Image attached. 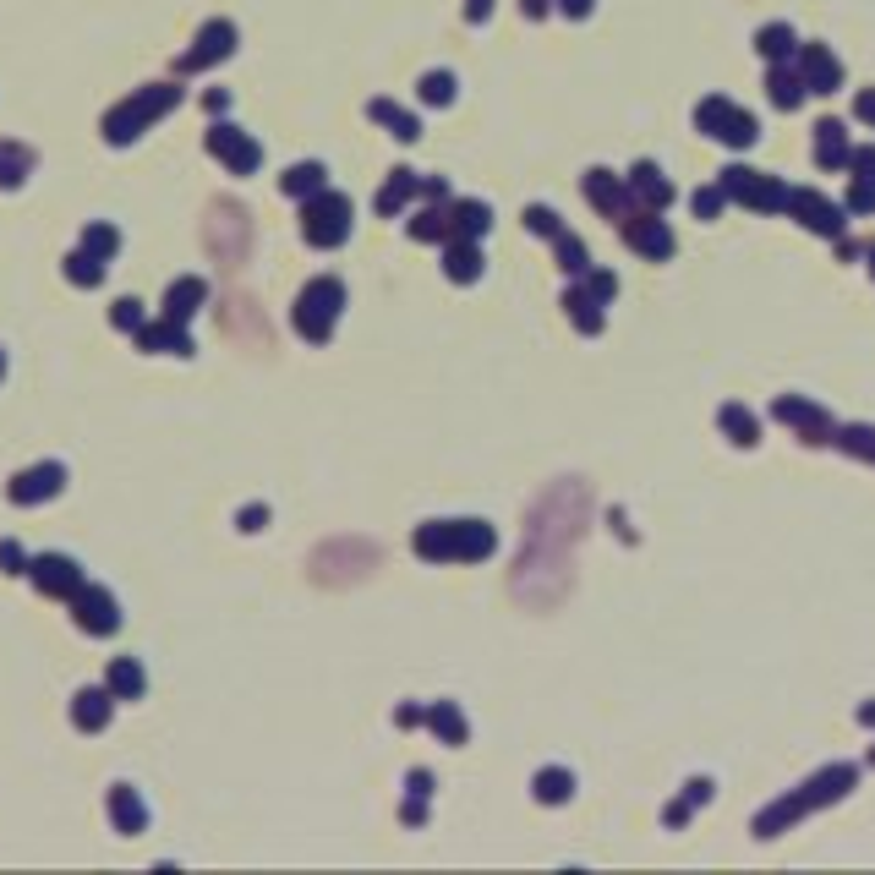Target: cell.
Segmentation results:
<instances>
[{
	"instance_id": "1",
	"label": "cell",
	"mask_w": 875,
	"mask_h": 875,
	"mask_svg": "<svg viewBox=\"0 0 875 875\" xmlns=\"http://www.w3.org/2000/svg\"><path fill=\"white\" fill-rule=\"evenodd\" d=\"M175 104H181V88L175 83H154V88H143V93H132L126 104H115L110 115H104V143H132L143 126H154L159 115H170Z\"/></svg>"
},
{
	"instance_id": "2",
	"label": "cell",
	"mask_w": 875,
	"mask_h": 875,
	"mask_svg": "<svg viewBox=\"0 0 875 875\" xmlns=\"http://www.w3.org/2000/svg\"><path fill=\"white\" fill-rule=\"evenodd\" d=\"M493 525L482 520H454V525H422L416 531V553L422 558H460V564H471V558H487L493 553Z\"/></svg>"
},
{
	"instance_id": "3",
	"label": "cell",
	"mask_w": 875,
	"mask_h": 875,
	"mask_svg": "<svg viewBox=\"0 0 875 875\" xmlns=\"http://www.w3.org/2000/svg\"><path fill=\"white\" fill-rule=\"evenodd\" d=\"M340 307H345V285L334 274H323V279H312L307 290H301V301H296V334L307 345H323L334 334V323H340Z\"/></svg>"
},
{
	"instance_id": "4",
	"label": "cell",
	"mask_w": 875,
	"mask_h": 875,
	"mask_svg": "<svg viewBox=\"0 0 875 875\" xmlns=\"http://www.w3.org/2000/svg\"><path fill=\"white\" fill-rule=\"evenodd\" d=\"M848 788H854V766H832V772H821L815 783H804V793H793V799H783L777 810H766V815H761V837H772L783 821H793V815H810L815 804L843 799Z\"/></svg>"
},
{
	"instance_id": "5",
	"label": "cell",
	"mask_w": 875,
	"mask_h": 875,
	"mask_svg": "<svg viewBox=\"0 0 875 875\" xmlns=\"http://www.w3.org/2000/svg\"><path fill=\"white\" fill-rule=\"evenodd\" d=\"M695 126L706 137H717V143H728V148H750L755 137H761V121H755L750 110H739L733 99H700Z\"/></svg>"
},
{
	"instance_id": "6",
	"label": "cell",
	"mask_w": 875,
	"mask_h": 875,
	"mask_svg": "<svg viewBox=\"0 0 875 875\" xmlns=\"http://www.w3.org/2000/svg\"><path fill=\"white\" fill-rule=\"evenodd\" d=\"M301 236L312 247H340L350 236V197L340 192H312L307 208H301Z\"/></svg>"
},
{
	"instance_id": "7",
	"label": "cell",
	"mask_w": 875,
	"mask_h": 875,
	"mask_svg": "<svg viewBox=\"0 0 875 875\" xmlns=\"http://www.w3.org/2000/svg\"><path fill=\"white\" fill-rule=\"evenodd\" d=\"M717 186L733 197V203L761 208V214H777V208H788V186L777 181V175H761V170L728 165V170H722V181H717Z\"/></svg>"
},
{
	"instance_id": "8",
	"label": "cell",
	"mask_w": 875,
	"mask_h": 875,
	"mask_svg": "<svg viewBox=\"0 0 875 875\" xmlns=\"http://www.w3.org/2000/svg\"><path fill=\"white\" fill-rule=\"evenodd\" d=\"M208 154H214L219 165H230V175H252V170L263 165V148L252 143L241 126H225V121L208 126Z\"/></svg>"
},
{
	"instance_id": "9",
	"label": "cell",
	"mask_w": 875,
	"mask_h": 875,
	"mask_svg": "<svg viewBox=\"0 0 875 875\" xmlns=\"http://www.w3.org/2000/svg\"><path fill=\"white\" fill-rule=\"evenodd\" d=\"M66 602H72V618L88 629V635H115V629H121V608H115V597L104 586H88L83 580Z\"/></svg>"
},
{
	"instance_id": "10",
	"label": "cell",
	"mask_w": 875,
	"mask_h": 875,
	"mask_svg": "<svg viewBox=\"0 0 875 875\" xmlns=\"http://www.w3.org/2000/svg\"><path fill=\"white\" fill-rule=\"evenodd\" d=\"M28 575H33V586H39L44 597H72V591L83 586V569H77V558H66V553L28 558Z\"/></svg>"
},
{
	"instance_id": "11",
	"label": "cell",
	"mask_w": 875,
	"mask_h": 875,
	"mask_svg": "<svg viewBox=\"0 0 875 875\" xmlns=\"http://www.w3.org/2000/svg\"><path fill=\"white\" fill-rule=\"evenodd\" d=\"M61 487H66V465L44 460V465H28V471L11 476L6 498H11V504H44V498H55Z\"/></svg>"
},
{
	"instance_id": "12",
	"label": "cell",
	"mask_w": 875,
	"mask_h": 875,
	"mask_svg": "<svg viewBox=\"0 0 875 875\" xmlns=\"http://www.w3.org/2000/svg\"><path fill=\"white\" fill-rule=\"evenodd\" d=\"M793 66H799L804 88L810 93H837L843 88V66H837V55L826 50V44H799L793 50Z\"/></svg>"
},
{
	"instance_id": "13",
	"label": "cell",
	"mask_w": 875,
	"mask_h": 875,
	"mask_svg": "<svg viewBox=\"0 0 875 875\" xmlns=\"http://www.w3.org/2000/svg\"><path fill=\"white\" fill-rule=\"evenodd\" d=\"M788 214H793V219H804V225H810L815 236H843V208L826 203V197H821V192H810V186H799V192L788 186Z\"/></svg>"
},
{
	"instance_id": "14",
	"label": "cell",
	"mask_w": 875,
	"mask_h": 875,
	"mask_svg": "<svg viewBox=\"0 0 875 875\" xmlns=\"http://www.w3.org/2000/svg\"><path fill=\"white\" fill-rule=\"evenodd\" d=\"M618 225H624V241L635 252H646V258H673V230L662 225L651 208H646V214H624Z\"/></svg>"
},
{
	"instance_id": "15",
	"label": "cell",
	"mask_w": 875,
	"mask_h": 875,
	"mask_svg": "<svg viewBox=\"0 0 875 875\" xmlns=\"http://www.w3.org/2000/svg\"><path fill=\"white\" fill-rule=\"evenodd\" d=\"M230 50H236V28H230V22H208V28L197 33V50L181 55V72H203V66L225 61Z\"/></svg>"
},
{
	"instance_id": "16",
	"label": "cell",
	"mask_w": 875,
	"mask_h": 875,
	"mask_svg": "<svg viewBox=\"0 0 875 875\" xmlns=\"http://www.w3.org/2000/svg\"><path fill=\"white\" fill-rule=\"evenodd\" d=\"M629 192H635L640 203L651 208V214H662V208L673 203V181H668V175H662L657 165H651V159H640V165L629 170Z\"/></svg>"
},
{
	"instance_id": "17",
	"label": "cell",
	"mask_w": 875,
	"mask_h": 875,
	"mask_svg": "<svg viewBox=\"0 0 875 875\" xmlns=\"http://www.w3.org/2000/svg\"><path fill=\"white\" fill-rule=\"evenodd\" d=\"M586 197H591V203H597L608 219L635 214V208H629V186H624V181H613L608 170H591V175H586Z\"/></svg>"
},
{
	"instance_id": "18",
	"label": "cell",
	"mask_w": 875,
	"mask_h": 875,
	"mask_svg": "<svg viewBox=\"0 0 875 875\" xmlns=\"http://www.w3.org/2000/svg\"><path fill=\"white\" fill-rule=\"evenodd\" d=\"M137 350H170V356H192V334H186V323H143L137 329Z\"/></svg>"
},
{
	"instance_id": "19",
	"label": "cell",
	"mask_w": 875,
	"mask_h": 875,
	"mask_svg": "<svg viewBox=\"0 0 875 875\" xmlns=\"http://www.w3.org/2000/svg\"><path fill=\"white\" fill-rule=\"evenodd\" d=\"M815 165L821 170H848V132H843V121H815Z\"/></svg>"
},
{
	"instance_id": "20",
	"label": "cell",
	"mask_w": 875,
	"mask_h": 875,
	"mask_svg": "<svg viewBox=\"0 0 875 875\" xmlns=\"http://www.w3.org/2000/svg\"><path fill=\"white\" fill-rule=\"evenodd\" d=\"M443 274L460 279V285H471V279L482 274V247H476V241H465V236H449V241H443Z\"/></svg>"
},
{
	"instance_id": "21",
	"label": "cell",
	"mask_w": 875,
	"mask_h": 875,
	"mask_svg": "<svg viewBox=\"0 0 875 875\" xmlns=\"http://www.w3.org/2000/svg\"><path fill=\"white\" fill-rule=\"evenodd\" d=\"M208 301V285L197 274H186V279H175L170 285V296H165V318L170 323H186V318H197V307Z\"/></svg>"
},
{
	"instance_id": "22",
	"label": "cell",
	"mask_w": 875,
	"mask_h": 875,
	"mask_svg": "<svg viewBox=\"0 0 875 875\" xmlns=\"http://www.w3.org/2000/svg\"><path fill=\"white\" fill-rule=\"evenodd\" d=\"M766 88H772V104L777 110H799L804 104V77H799V66H788V61H772V72H766Z\"/></svg>"
},
{
	"instance_id": "23",
	"label": "cell",
	"mask_w": 875,
	"mask_h": 875,
	"mask_svg": "<svg viewBox=\"0 0 875 875\" xmlns=\"http://www.w3.org/2000/svg\"><path fill=\"white\" fill-rule=\"evenodd\" d=\"M110 711H115V695L110 690H77V700H72V722L83 733H99L104 722H110Z\"/></svg>"
},
{
	"instance_id": "24",
	"label": "cell",
	"mask_w": 875,
	"mask_h": 875,
	"mask_svg": "<svg viewBox=\"0 0 875 875\" xmlns=\"http://www.w3.org/2000/svg\"><path fill=\"white\" fill-rule=\"evenodd\" d=\"M110 821H115V832H126V837H132V832H143V826H148L143 799H137V793L126 788V783H115V788H110Z\"/></svg>"
},
{
	"instance_id": "25",
	"label": "cell",
	"mask_w": 875,
	"mask_h": 875,
	"mask_svg": "<svg viewBox=\"0 0 875 875\" xmlns=\"http://www.w3.org/2000/svg\"><path fill=\"white\" fill-rule=\"evenodd\" d=\"M777 416H783V422H793L799 433H810V443H826V438H832V422H826L815 405H804V400H777Z\"/></svg>"
},
{
	"instance_id": "26",
	"label": "cell",
	"mask_w": 875,
	"mask_h": 875,
	"mask_svg": "<svg viewBox=\"0 0 875 875\" xmlns=\"http://www.w3.org/2000/svg\"><path fill=\"white\" fill-rule=\"evenodd\" d=\"M143 662H137V657H115L110 662V679H104V690H110L115 700H137V695H143Z\"/></svg>"
},
{
	"instance_id": "27",
	"label": "cell",
	"mask_w": 875,
	"mask_h": 875,
	"mask_svg": "<svg viewBox=\"0 0 875 875\" xmlns=\"http://www.w3.org/2000/svg\"><path fill=\"white\" fill-rule=\"evenodd\" d=\"M367 115L389 126V132L400 137V143H416V137H422V121H416V115H405L400 104H389V99H372V104H367Z\"/></svg>"
},
{
	"instance_id": "28",
	"label": "cell",
	"mask_w": 875,
	"mask_h": 875,
	"mask_svg": "<svg viewBox=\"0 0 875 875\" xmlns=\"http://www.w3.org/2000/svg\"><path fill=\"white\" fill-rule=\"evenodd\" d=\"M487 225H493V214H487V203H449V230L465 241L487 236Z\"/></svg>"
},
{
	"instance_id": "29",
	"label": "cell",
	"mask_w": 875,
	"mask_h": 875,
	"mask_svg": "<svg viewBox=\"0 0 875 875\" xmlns=\"http://www.w3.org/2000/svg\"><path fill=\"white\" fill-rule=\"evenodd\" d=\"M755 50H761L766 61H793L799 39H793V28H788V22H766V28L755 33Z\"/></svg>"
},
{
	"instance_id": "30",
	"label": "cell",
	"mask_w": 875,
	"mask_h": 875,
	"mask_svg": "<svg viewBox=\"0 0 875 875\" xmlns=\"http://www.w3.org/2000/svg\"><path fill=\"white\" fill-rule=\"evenodd\" d=\"M564 307H569V318H575V329L580 334H602V301L597 296H591V290L586 285H575V290H569V296H564Z\"/></svg>"
},
{
	"instance_id": "31",
	"label": "cell",
	"mask_w": 875,
	"mask_h": 875,
	"mask_svg": "<svg viewBox=\"0 0 875 875\" xmlns=\"http://www.w3.org/2000/svg\"><path fill=\"white\" fill-rule=\"evenodd\" d=\"M416 192H422V181H416L411 170H394V175H389V186L378 192V214H400V208L411 203Z\"/></svg>"
},
{
	"instance_id": "32",
	"label": "cell",
	"mask_w": 875,
	"mask_h": 875,
	"mask_svg": "<svg viewBox=\"0 0 875 875\" xmlns=\"http://www.w3.org/2000/svg\"><path fill=\"white\" fill-rule=\"evenodd\" d=\"M33 170V148L22 143H0V186H22Z\"/></svg>"
},
{
	"instance_id": "33",
	"label": "cell",
	"mask_w": 875,
	"mask_h": 875,
	"mask_svg": "<svg viewBox=\"0 0 875 875\" xmlns=\"http://www.w3.org/2000/svg\"><path fill=\"white\" fill-rule=\"evenodd\" d=\"M569 793H575V777H569L564 766H547V772H536V799H542V804H564Z\"/></svg>"
},
{
	"instance_id": "34",
	"label": "cell",
	"mask_w": 875,
	"mask_h": 875,
	"mask_svg": "<svg viewBox=\"0 0 875 875\" xmlns=\"http://www.w3.org/2000/svg\"><path fill=\"white\" fill-rule=\"evenodd\" d=\"M427 722H433V733H438V739H449V744H465V717H460V706H449V700H438V706L427 711Z\"/></svg>"
},
{
	"instance_id": "35",
	"label": "cell",
	"mask_w": 875,
	"mask_h": 875,
	"mask_svg": "<svg viewBox=\"0 0 875 875\" xmlns=\"http://www.w3.org/2000/svg\"><path fill=\"white\" fill-rule=\"evenodd\" d=\"M279 186H285L290 197H301V203H307L312 192H323V165H312V159H307V165L285 170V181H279Z\"/></svg>"
},
{
	"instance_id": "36",
	"label": "cell",
	"mask_w": 875,
	"mask_h": 875,
	"mask_svg": "<svg viewBox=\"0 0 875 875\" xmlns=\"http://www.w3.org/2000/svg\"><path fill=\"white\" fill-rule=\"evenodd\" d=\"M411 236L416 241H449V208H422V214L411 219Z\"/></svg>"
},
{
	"instance_id": "37",
	"label": "cell",
	"mask_w": 875,
	"mask_h": 875,
	"mask_svg": "<svg viewBox=\"0 0 875 875\" xmlns=\"http://www.w3.org/2000/svg\"><path fill=\"white\" fill-rule=\"evenodd\" d=\"M83 252H93L99 263H110L115 252H121V230L115 225H88L83 230Z\"/></svg>"
},
{
	"instance_id": "38",
	"label": "cell",
	"mask_w": 875,
	"mask_h": 875,
	"mask_svg": "<svg viewBox=\"0 0 875 875\" xmlns=\"http://www.w3.org/2000/svg\"><path fill=\"white\" fill-rule=\"evenodd\" d=\"M722 427L733 433V443H755V438H761V422H755L744 405H722Z\"/></svg>"
},
{
	"instance_id": "39",
	"label": "cell",
	"mask_w": 875,
	"mask_h": 875,
	"mask_svg": "<svg viewBox=\"0 0 875 875\" xmlns=\"http://www.w3.org/2000/svg\"><path fill=\"white\" fill-rule=\"evenodd\" d=\"M66 279H72V285H83V290H93L104 279V263L93 258V252H72V258H66Z\"/></svg>"
},
{
	"instance_id": "40",
	"label": "cell",
	"mask_w": 875,
	"mask_h": 875,
	"mask_svg": "<svg viewBox=\"0 0 875 875\" xmlns=\"http://www.w3.org/2000/svg\"><path fill=\"white\" fill-rule=\"evenodd\" d=\"M558 268H564V274H586V268H591V258H586V247H580V241L575 236H569V230H558Z\"/></svg>"
},
{
	"instance_id": "41",
	"label": "cell",
	"mask_w": 875,
	"mask_h": 875,
	"mask_svg": "<svg viewBox=\"0 0 875 875\" xmlns=\"http://www.w3.org/2000/svg\"><path fill=\"white\" fill-rule=\"evenodd\" d=\"M110 323H115V329H126V334H137V329H143V301L121 296V301L110 307Z\"/></svg>"
},
{
	"instance_id": "42",
	"label": "cell",
	"mask_w": 875,
	"mask_h": 875,
	"mask_svg": "<svg viewBox=\"0 0 875 875\" xmlns=\"http://www.w3.org/2000/svg\"><path fill=\"white\" fill-rule=\"evenodd\" d=\"M722 203H728V192H722V186H700V192L690 197V208H695L700 219H717Z\"/></svg>"
},
{
	"instance_id": "43",
	"label": "cell",
	"mask_w": 875,
	"mask_h": 875,
	"mask_svg": "<svg viewBox=\"0 0 875 875\" xmlns=\"http://www.w3.org/2000/svg\"><path fill=\"white\" fill-rule=\"evenodd\" d=\"M422 99H427V104H449V99H454V77H449V72H427V77H422Z\"/></svg>"
},
{
	"instance_id": "44",
	"label": "cell",
	"mask_w": 875,
	"mask_h": 875,
	"mask_svg": "<svg viewBox=\"0 0 875 875\" xmlns=\"http://www.w3.org/2000/svg\"><path fill=\"white\" fill-rule=\"evenodd\" d=\"M525 225H531L536 236H558V230H564V225H558V214H553V208H525Z\"/></svg>"
},
{
	"instance_id": "45",
	"label": "cell",
	"mask_w": 875,
	"mask_h": 875,
	"mask_svg": "<svg viewBox=\"0 0 875 875\" xmlns=\"http://www.w3.org/2000/svg\"><path fill=\"white\" fill-rule=\"evenodd\" d=\"M848 214H875V181H854V192H848Z\"/></svg>"
},
{
	"instance_id": "46",
	"label": "cell",
	"mask_w": 875,
	"mask_h": 875,
	"mask_svg": "<svg viewBox=\"0 0 875 875\" xmlns=\"http://www.w3.org/2000/svg\"><path fill=\"white\" fill-rule=\"evenodd\" d=\"M848 170L854 181H875V148H848Z\"/></svg>"
},
{
	"instance_id": "47",
	"label": "cell",
	"mask_w": 875,
	"mask_h": 875,
	"mask_svg": "<svg viewBox=\"0 0 875 875\" xmlns=\"http://www.w3.org/2000/svg\"><path fill=\"white\" fill-rule=\"evenodd\" d=\"M0 569H6V575H28V553H22L17 542H0Z\"/></svg>"
},
{
	"instance_id": "48",
	"label": "cell",
	"mask_w": 875,
	"mask_h": 875,
	"mask_svg": "<svg viewBox=\"0 0 875 875\" xmlns=\"http://www.w3.org/2000/svg\"><path fill=\"white\" fill-rule=\"evenodd\" d=\"M580 279H586V290H591V296H597V301H613V274H591V268H586V274H580Z\"/></svg>"
},
{
	"instance_id": "49",
	"label": "cell",
	"mask_w": 875,
	"mask_h": 875,
	"mask_svg": "<svg viewBox=\"0 0 875 875\" xmlns=\"http://www.w3.org/2000/svg\"><path fill=\"white\" fill-rule=\"evenodd\" d=\"M591 6H597V0H558V11H564V17H591Z\"/></svg>"
},
{
	"instance_id": "50",
	"label": "cell",
	"mask_w": 875,
	"mask_h": 875,
	"mask_svg": "<svg viewBox=\"0 0 875 875\" xmlns=\"http://www.w3.org/2000/svg\"><path fill=\"white\" fill-rule=\"evenodd\" d=\"M854 115H859V121H870V126H875V93H859V99H854Z\"/></svg>"
},
{
	"instance_id": "51",
	"label": "cell",
	"mask_w": 875,
	"mask_h": 875,
	"mask_svg": "<svg viewBox=\"0 0 875 875\" xmlns=\"http://www.w3.org/2000/svg\"><path fill=\"white\" fill-rule=\"evenodd\" d=\"M411 793H416V799H427V793H433V777H427V772H411Z\"/></svg>"
},
{
	"instance_id": "52",
	"label": "cell",
	"mask_w": 875,
	"mask_h": 875,
	"mask_svg": "<svg viewBox=\"0 0 875 875\" xmlns=\"http://www.w3.org/2000/svg\"><path fill=\"white\" fill-rule=\"evenodd\" d=\"M520 11H525V17H547V11H553V0H520Z\"/></svg>"
},
{
	"instance_id": "53",
	"label": "cell",
	"mask_w": 875,
	"mask_h": 875,
	"mask_svg": "<svg viewBox=\"0 0 875 875\" xmlns=\"http://www.w3.org/2000/svg\"><path fill=\"white\" fill-rule=\"evenodd\" d=\"M394 722H400V728H416V722H422V711H416V706H400V711H394Z\"/></svg>"
},
{
	"instance_id": "54",
	"label": "cell",
	"mask_w": 875,
	"mask_h": 875,
	"mask_svg": "<svg viewBox=\"0 0 875 875\" xmlns=\"http://www.w3.org/2000/svg\"><path fill=\"white\" fill-rule=\"evenodd\" d=\"M487 11H493V0H471V6H465V17H471V22H487Z\"/></svg>"
},
{
	"instance_id": "55",
	"label": "cell",
	"mask_w": 875,
	"mask_h": 875,
	"mask_svg": "<svg viewBox=\"0 0 875 875\" xmlns=\"http://www.w3.org/2000/svg\"><path fill=\"white\" fill-rule=\"evenodd\" d=\"M870 274H875V247H870Z\"/></svg>"
},
{
	"instance_id": "56",
	"label": "cell",
	"mask_w": 875,
	"mask_h": 875,
	"mask_svg": "<svg viewBox=\"0 0 875 875\" xmlns=\"http://www.w3.org/2000/svg\"><path fill=\"white\" fill-rule=\"evenodd\" d=\"M0 378H6V356H0Z\"/></svg>"
}]
</instances>
